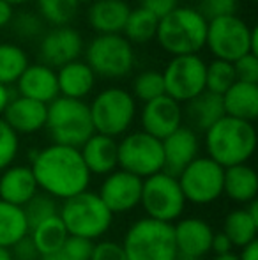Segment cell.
<instances>
[{"instance_id": "cell-34", "label": "cell", "mask_w": 258, "mask_h": 260, "mask_svg": "<svg viewBox=\"0 0 258 260\" xmlns=\"http://www.w3.org/2000/svg\"><path fill=\"white\" fill-rule=\"evenodd\" d=\"M237 82L234 71V64L227 60L214 58L205 68V90L217 96H223L234 83Z\"/></svg>"}, {"instance_id": "cell-26", "label": "cell", "mask_w": 258, "mask_h": 260, "mask_svg": "<svg viewBox=\"0 0 258 260\" xmlns=\"http://www.w3.org/2000/svg\"><path fill=\"white\" fill-rule=\"evenodd\" d=\"M225 115L246 122H255L258 117V85L235 82L221 96Z\"/></svg>"}, {"instance_id": "cell-20", "label": "cell", "mask_w": 258, "mask_h": 260, "mask_svg": "<svg viewBox=\"0 0 258 260\" xmlns=\"http://www.w3.org/2000/svg\"><path fill=\"white\" fill-rule=\"evenodd\" d=\"M20 96L28 98L43 105H50L59 98L57 71L45 64H28L20 80L16 82Z\"/></svg>"}, {"instance_id": "cell-9", "label": "cell", "mask_w": 258, "mask_h": 260, "mask_svg": "<svg viewBox=\"0 0 258 260\" xmlns=\"http://www.w3.org/2000/svg\"><path fill=\"white\" fill-rule=\"evenodd\" d=\"M186 204L177 177L166 172H158L143 179L140 206L147 214L145 218L173 225L177 219L182 218Z\"/></svg>"}, {"instance_id": "cell-28", "label": "cell", "mask_w": 258, "mask_h": 260, "mask_svg": "<svg viewBox=\"0 0 258 260\" xmlns=\"http://www.w3.org/2000/svg\"><path fill=\"white\" fill-rule=\"evenodd\" d=\"M186 110H182V115L190 120V127L193 131H203L205 133L210 126L225 117L223 100L217 94L209 90H203L191 101L186 103Z\"/></svg>"}, {"instance_id": "cell-23", "label": "cell", "mask_w": 258, "mask_h": 260, "mask_svg": "<svg viewBox=\"0 0 258 260\" xmlns=\"http://www.w3.org/2000/svg\"><path fill=\"white\" fill-rule=\"evenodd\" d=\"M129 11L126 0H94L87 11V20L97 36L122 34Z\"/></svg>"}, {"instance_id": "cell-44", "label": "cell", "mask_w": 258, "mask_h": 260, "mask_svg": "<svg viewBox=\"0 0 258 260\" xmlns=\"http://www.w3.org/2000/svg\"><path fill=\"white\" fill-rule=\"evenodd\" d=\"M11 255H13V260H39L41 255L35 250L34 243L30 241V237H23L20 243H16L13 248H11Z\"/></svg>"}, {"instance_id": "cell-8", "label": "cell", "mask_w": 258, "mask_h": 260, "mask_svg": "<svg viewBox=\"0 0 258 260\" xmlns=\"http://www.w3.org/2000/svg\"><path fill=\"white\" fill-rule=\"evenodd\" d=\"M85 62L96 76L117 80L128 76L134 68V48L122 34L96 36L83 50Z\"/></svg>"}, {"instance_id": "cell-3", "label": "cell", "mask_w": 258, "mask_h": 260, "mask_svg": "<svg viewBox=\"0 0 258 260\" xmlns=\"http://www.w3.org/2000/svg\"><path fill=\"white\" fill-rule=\"evenodd\" d=\"M207 20L196 7L177 6L170 14L159 20L156 39L172 57L198 55L205 48Z\"/></svg>"}, {"instance_id": "cell-41", "label": "cell", "mask_w": 258, "mask_h": 260, "mask_svg": "<svg viewBox=\"0 0 258 260\" xmlns=\"http://www.w3.org/2000/svg\"><path fill=\"white\" fill-rule=\"evenodd\" d=\"M232 64H234L237 82L258 85V57L248 53V55H244V57L237 58L235 62H232Z\"/></svg>"}, {"instance_id": "cell-17", "label": "cell", "mask_w": 258, "mask_h": 260, "mask_svg": "<svg viewBox=\"0 0 258 260\" xmlns=\"http://www.w3.org/2000/svg\"><path fill=\"white\" fill-rule=\"evenodd\" d=\"M214 230L202 218H180L173 223L177 257L186 260H198L210 253Z\"/></svg>"}, {"instance_id": "cell-52", "label": "cell", "mask_w": 258, "mask_h": 260, "mask_svg": "<svg viewBox=\"0 0 258 260\" xmlns=\"http://www.w3.org/2000/svg\"><path fill=\"white\" fill-rule=\"evenodd\" d=\"M4 2H7V4H11V6H23V4H28V2H32V0H4Z\"/></svg>"}, {"instance_id": "cell-21", "label": "cell", "mask_w": 258, "mask_h": 260, "mask_svg": "<svg viewBox=\"0 0 258 260\" xmlns=\"http://www.w3.org/2000/svg\"><path fill=\"white\" fill-rule=\"evenodd\" d=\"M39 193V186L28 165H11L0 175V200L23 207Z\"/></svg>"}, {"instance_id": "cell-32", "label": "cell", "mask_w": 258, "mask_h": 260, "mask_svg": "<svg viewBox=\"0 0 258 260\" xmlns=\"http://www.w3.org/2000/svg\"><path fill=\"white\" fill-rule=\"evenodd\" d=\"M28 55L14 43H0V85H13L28 68Z\"/></svg>"}, {"instance_id": "cell-24", "label": "cell", "mask_w": 258, "mask_h": 260, "mask_svg": "<svg viewBox=\"0 0 258 260\" xmlns=\"http://www.w3.org/2000/svg\"><path fill=\"white\" fill-rule=\"evenodd\" d=\"M59 96L83 101L96 85V75L85 60H75L57 71Z\"/></svg>"}, {"instance_id": "cell-22", "label": "cell", "mask_w": 258, "mask_h": 260, "mask_svg": "<svg viewBox=\"0 0 258 260\" xmlns=\"http://www.w3.org/2000/svg\"><path fill=\"white\" fill-rule=\"evenodd\" d=\"M80 154L90 175H104L119 168L117 159V140L104 135L94 133L80 147Z\"/></svg>"}, {"instance_id": "cell-30", "label": "cell", "mask_w": 258, "mask_h": 260, "mask_svg": "<svg viewBox=\"0 0 258 260\" xmlns=\"http://www.w3.org/2000/svg\"><path fill=\"white\" fill-rule=\"evenodd\" d=\"M28 232L30 229H28L23 207L0 200V248L11 250L14 244L27 237Z\"/></svg>"}, {"instance_id": "cell-27", "label": "cell", "mask_w": 258, "mask_h": 260, "mask_svg": "<svg viewBox=\"0 0 258 260\" xmlns=\"http://www.w3.org/2000/svg\"><path fill=\"white\" fill-rule=\"evenodd\" d=\"M223 195L237 204H246L256 199L258 195V175L255 168L248 163L225 168Z\"/></svg>"}, {"instance_id": "cell-49", "label": "cell", "mask_w": 258, "mask_h": 260, "mask_svg": "<svg viewBox=\"0 0 258 260\" xmlns=\"http://www.w3.org/2000/svg\"><path fill=\"white\" fill-rule=\"evenodd\" d=\"M39 260H65L64 255L60 251H55V253H48V255H41Z\"/></svg>"}, {"instance_id": "cell-19", "label": "cell", "mask_w": 258, "mask_h": 260, "mask_svg": "<svg viewBox=\"0 0 258 260\" xmlns=\"http://www.w3.org/2000/svg\"><path fill=\"white\" fill-rule=\"evenodd\" d=\"M46 115H48V105L18 96L11 98L2 113V120L20 137V135L38 133L46 127Z\"/></svg>"}, {"instance_id": "cell-51", "label": "cell", "mask_w": 258, "mask_h": 260, "mask_svg": "<svg viewBox=\"0 0 258 260\" xmlns=\"http://www.w3.org/2000/svg\"><path fill=\"white\" fill-rule=\"evenodd\" d=\"M0 260H13L11 250H7V248H0Z\"/></svg>"}, {"instance_id": "cell-11", "label": "cell", "mask_w": 258, "mask_h": 260, "mask_svg": "<svg viewBox=\"0 0 258 260\" xmlns=\"http://www.w3.org/2000/svg\"><path fill=\"white\" fill-rule=\"evenodd\" d=\"M119 168L140 179L163 172L161 140L151 137L145 131H131L117 142Z\"/></svg>"}, {"instance_id": "cell-39", "label": "cell", "mask_w": 258, "mask_h": 260, "mask_svg": "<svg viewBox=\"0 0 258 260\" xmlns=\"http://www.w3.org/2000/svg\"><path fill=\"white\" fill-rule=\"evenodd\" d=\"M237 9H239V0H200L198 7H196V11L207 21L237 14Z\"/></svg>"}, {"instance_id": "cell-45", "label": "cell", "mask_w": 258, "mask_h": 260, "mask_svg": "<svg viewBox=\"0 0 258 260\" xmlns=\"http://www.w3.org/2000/svg\"><path fill=\"white\" fill-rule=\"evenodd\" d=\"M232 243L223 232H214V237H212V244H210V251L214 253V257L217 255H227V253H232Z\"/></svg>"}, {"instance_id": "cell-36", "label": "cell", "mask_w": 258, "mask_h": 260, "mask_svg": "<svg viewBox=\"0 0 258 260\" xmlns=\"http://www.w3.org/2000/svg\"><path fill=\"white\" fill-rule=\"evenodd\" d=\"M23 212L25 218H27L28 229H32L38 223L59 214V206H57V200L46 195V193H35L23 206Z\"/></svg>"}, {"instance_id": "cell-42", "label": "cell", "mask_w": 258, "mask_h": 260, "mask_svg": "<svg viewBox=\"0 0 258 260\" xmlns=\"http://www.w3.org/2000/svg\"><path fill=\"white\" fill-rule=\"evenodd\" d=\"M90 260H128V258H126V253L122 250L121 243H115V241H99V243H94Z\"/></svg>"}, {"instance_id": "cell-18", "label": "cell", "mask_w": 258, "mask_h": 260, "mask_svg": "<svg viewBox=\"0 0 258 260\" xmlns=\"http://www.w3.org/2000/svg\"><path fill=\"white\" fill-rule=\"evenodd\" d=\"M163 147V172L177 175L200 156V138L198 133L190 126H180L172 135L161 140Z\"/></svg>"}, {"instance_id": "cell-15", "label": "cell", "mask_w": 258, "mask_h": 260, "mask_svg": "<svg viewBox=\"0 0 258 260\" xmlns=\"http://www.w3.org/2000/svg\"><path fill=\"white\" fill-rule=\"evenodd\" d=\"M143 179L117 168L108 174L99 186V199L112 214H124L140 206Z\"/></svg>"}, {"instance_id": "cell-46", "label": "cell", "mask_w": 258, "mask_h": 260, "mask_svg": "<svg viewBox=\"0 0 258 260\" xmlns=\"http://www.w3.org/2000/svg\"><path fill=\"white\" fill-rule=\"evenodd\" d=\"M13 16H14V7L11 4L0 0V28L9 27V23L13 21Z\"/></svg>"}, {"instance_id": "cell-4", "label": "cell", "mask_w": 258, "mask_h": 260, "mask_svg": "<svg viewBox=\"0 0 258 260\" xmlns=\"http://www.w3.org/2000/svg\"><path fill=\"white\" fill-rule=\"evenodd\" d=\"M121 244L128 260H179L170 223L136 219L128 226Z\"/></svg>"}, {"instance_id": "cell-2", "label": "cell", "mask_w": 258, "mask_h": 260, "mask_svg": "<svg viewBox=\"0 0 258 260\" xmlns=\"http://www.w3.org/2000/svg\"><path fill=\"white\" fill-rule=\"evenodd\" d=\"M255 149L256 129L253 122L225 115L205 131L207 157L223 168L248 163Z\"/></svg>"}, {"instance_id": "cell-1", "label": "cell", "mask_w": 258, "mask_h": 260, "mask_svg": "<svg viewBox=\"0 0 258 260\" xmlns=\"http://www.w3.org/2000/svg\"><path fill=\"white\" fill-rule=\"evenodd\" d=\"M30 168L39 189L55 200H67L89 189L90 177L80 149L52 144L30 154Z\"/></svg>"}, {"instance_id": "cell-13", "label": "cell", "mask_w": 258, "mask_h": 260, "mask_svg": "<svg viewBox=\"0 0 258 260\" xmlns=\"http://www.w3.org/2000/svg\"><path fill=\"white\" fill-rule=\"evenodd\" d=\"M207 62L200 55L172 57L163 75L165 94L177 103H188L205 90Z\"/></svg>"}, {"instance_id": "cell-16", "label": "cell", "mask_w": 258, "mask_h": 260, "mask_svg": "<svg viewBox=\"0 0 258 260\" xmlns=\"http://www.w3.org/2000/svg\"><path fill=\"white\" fill-rule=\"evenodd\" d=\"M182 106L166 94L149 101V103H143L140 113L141 131L158 140H163L175 129H179L182 126Z\"/></svg>"}, {"instance_id": "cell-53", "label": "cell", "mask_w": 258, "mask_h": 260, "mask_svg": "<svg viewBox=\"0 0 258 260\" xmlns=\"http://www.w3.org/2000/svg\"><path fill=\"white\" fill-rule=\"evenodd\" d=\"M94 0H78V4H92Z\"/></svg>"}, {"instance_id": "cell-14", "label": "cell", "mask_w": 258, "mask_h": 260, "mask_svg": "<svg viewBox=\"0 0 258 260\" xmlns=\"http://www.w3.org/2000/svg\"><path fill=\"white\" fill-rule=\"evenodd\" d=\"M85 45L80 30L75 27H52L41 36L39 41V58L41 64L52 69H60L69 62L80 60Z\"/></svg>"}, {"instance_id": "cell-6", "label": "cell", "mask_w": 258, "mask_h": 260, "mask_svg": "<svg viewBox=\"0 0 258 260\" xmlns=\"http://www.w3.org/2000/svg\"><path fill=\"white\" fill-rule=\"evenodd\" d=\"M46 129L50 131L53 144L80 149L94 135L89 105L59 96L48 105Z\"/></svg>"}, {"instance_id": "cell-50", "label": "cell", "mask_w": 258, "mask_h": 260, "mask_svg": "<svg viewBox=\"0 0 258 260\" xmlns=\"http://www.w3.org/2000/svg\"><path fill=\"white\" fill-rule=\"evenodd\" d=\"M212 260H239V257L232 251V253H227V255H217V257H214Z\"/></svg>"}, {"instance_id": "cell-35", "label": "cell", "mask_w": 258, "mask_h": 260, "mask_svg": "<svg viewBox=\"0 0 258 260\" xmlns=\"http://www.w3.org/2000/svg\"><path fill=\"white\" fill-rule=\"evenodd\" d=\"M131 96L134 100L141 101V103H149V101L156 100L159 96H165V82H163V75L154 69L149 71H141L136 78L133 80V94Z\"/></svg>"}, {"instance_id": "cell-10", "label": "cell", "mask_w": 258, "mask_h": 260, "mask_svg": "<svg viewBox=\"0 0 258 260\" xmlns=\"http://www.w3.org/2000/svg\"><path fill=\"white\" fill-rule=\"evenodd\" d=\"M251 30L253 27L237 14L210 20L207 21L205 48L217 60L235 62L251 53Z\"/></svg>"}, {"instance_id": "cell-7", "label": "cell", "mask_w": 258, "mask_h": 260, "mask_svg": "<svg viewBox=\"0 0 258 260\" xmlns=\"http://www.w3.org/2000/svg\"><path fill=\"white\" fill-rule=\"evenodd\" d=\"M94 133L124 137L136 117V100L122 87H106L89 105Z\"/></svg>"}, {"instance_id": "cell-40", "label": "cell", "mask_w": 258, "mask_h": 260, "mask_svg": "<svg viewBox=\"0 0 258 260\" xmlns=\"http://www.w3.org/2000/svg\"><path fill=\"white\" fill-rule=\"evenodd\" d=\"M94 250V241H89L85 237L67 236L60 253L65 260H90Z\"/></svg>"}, {"instance_id": "cell-38", "label": "cell", "mask_w": 258, "mask_h": 260, "mask_svg": "<svg viewBox=\"0 0 258 260\" xmlns=\"http://www.w3.org/2000/svg\"><path fill=\"white\" fill-rule=\"evenodd\" d=\"M20 151V137L0 119V172L9 168Z\"/></svg>"}, {"instance_id": "cell-29", "label": "cell", "mask_w": 258, "mask_h": 260, "mask_svg": "<svg viewBox=\"0 0 258 260\" xmlns=\"http://www.w3.org/2000/svg\"><path fill=\"white\" fill-rule=\"evenodd\" d=\"M67 230H65L62 219L59 218V214L48 218L45 221L38 223L35 226H32L28 237L34 243L35 250L39 251V255H48L60 251L67 239Z\"/></svg>"}, {"instance_id": "cell-48", "label": "cell", "mask_w": 258, "mask_h": 260, "mask_svg": "<svg viewBox=\"0 0 258 260\" xmlns=\"http://www.w3.org/2000/svg\"><path fill=\"white\" fill-rule=\"evenodd\" d=\"M11 89L9 87H6V85H0V117H2V113H4V110H6V106L7 103L11 101Z\"/></svg>"}, {"instance_id": "cell-37", "label": "cell", "mask_w": 258, "mask_h": 260, "mask_svg": "<svg viewBox=\"0 0 258 260\" xmlns=\"http://www.w3.org/2000/svg\"><path fill=\"white\" fill-rule=\"evenodd\" d=\"M9 27L13 28L14 34L21 39L41 38V36L45 34V21L41 20L39 14H34V13L14 14Z\"/></svg>"}, {"instance_id": "cell-31", "label": "cell", "mask_w": 258, "mask_h": 260, "mask_svg": "<svg viewBox=\"0 0 258 260\" xmlns=\"http://www.w3.org/2000/svg\"><path fill=\"white\" fill-rule=\"evenodd\" d=\"M159 20L141 7H134L129 11V16L122 28V36L131 45H145V43L156 39L158 34Z\"/></svg>"}, {"instance_id": "cell-5", "label": "cell", "mask_w": 258, "mask_h": 260, "mask_svg": "<svg viewBox=\"0 0 258 260\" xmlns=\"http://www.w3.org/2000/svg\"><path fill=\"white\" fill-rule=\"evenodd\" d=\"M59 218L69 236L85 237L89 241L103 237L114 221V214L108 211L99 195L90 189L64 200L59 207Z\"/></svg>"}, {"instance_id": "cell-33", "label": "cell", "mask_w": 258, "mask_h": 260, "mask_svg": "<svg viewBox=\"0 0 258 260\" xmlns=\"http://www.w3.org/2000/svg\"><path fill=\"white\" fill-rule=\"evenodd\" d=\"M38 14L52 27H69L78 14V0H35Z\"/></svg>"}, {"instance_id": "cell-43", "label": "cell", "mask_w": 258, "mask_h": 260, "mask_svg": "<svg viewBox=\"0 0 258 260\" xmlns=\"http://www.w3.org/2000/svg\"><path fill=\"white\" fill-rule=\"evenodd\" d=\"M177 6H179L177 0H140V6L138 7L149 11V13L154 14L158 20H161L166 14L172 13Z\"/></svg>"}, {"instance_id": "cell-12", "label": "cell", "mask_w": 258, "mask_h": 260, "mask_svg": "<svg viewBox=\"0 0 258 260\" xmlns=\"http://www.w3.org/2000/svg\"><path fill=\"white\" fill-rule=\"evenodd\" d=\"M225 168L207 156H198L179 175L177 181L186 202L193 206H209L223 195Z\"/></svg>"}, {"instance_id": "cell-25", "label": "cell", "mask_w": 258, "mask_h": 260, "mask_svg": "<svg viewBox=\"0 0 258 260\" xmlns=\"http://www.w3.org/2000/svg\"><path fill=\"white\" fill-rule=\"evenodd\" d=\"M221 232L230 239L232 246L244 248L246 244L256 241L258 234V206L256 200L249 202L246 207L234 209L225 216Z\"/></svg>"}, {"instance_id": "cell-47", "label": "cell", "mask_w": 258, "mask_h": 260, "mask_svg": "<svg viewBox=\"0 0 258 260\" xmlns=\"http://www.w3.org/2000/svg\"><path fill=\"white\" fill-rule=\"evenodd\" d=\"M237 257H239V260H258V239L249 244H246Z\"/></svg>"}]
</instances>
